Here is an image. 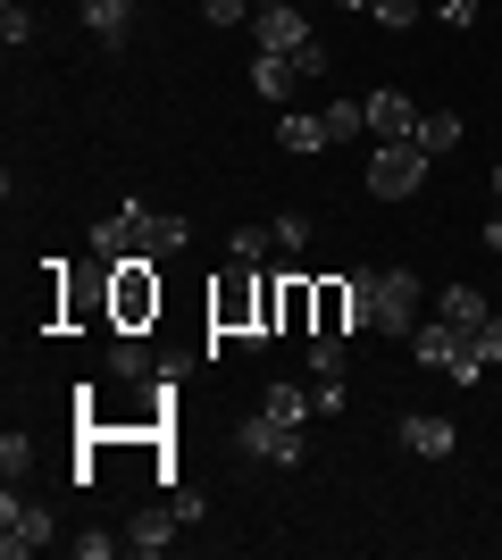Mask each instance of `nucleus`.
<instances>
[{
  "label": "nucleus",
  "instance_id": "nucleus-1",
  "mask_svg": "<svg viewBox=\"0 0 502 560\" xmlns=\"http://www.w3.org/2000/svg\"><path fill=\"white\" fill-rule=\"evenodd\" d=\"M151 318H160V277H151V259H118V268H109V327L143 335Z\"/></svg>",
  "mask_w": 502,
  "mask_h": 560
},
{
  "label": "nucleus",
  "instance_id": "nucleus-2",
  "mask_svg": "<svg viewBox=\"0 0 502 560\" xmlns=\"http://www.w3.org/2000/svg\"><path fill=\"white\" fill-rule=\"evenodd\" d=\"M210 327L218 335H243V343H268V277H226L210 293Z\"/></svg>",
  "mask_w": 502,
  "mask_h": 560
},
{
  "label": "nucleus",
  "instance_id": "nucleus-3",
  "mask_svg": "<svg viewBox=\"0 0 502 560\" xmlns=\"http://www.w3.org/2000/svg\"><path fill=\"white\" fill-rule=\"evenodd\" d=\"M410 351H419V369H444L453 385H478L486 360L469 351V335L453 327V318H428V327H410Z\"/></svg>",
  "mask_w": 502,
  "mask_h": 560
},
{
  "label": "nucleus",
  "instance_id": "nucleus-4",
  "mask_svg": "<svg viewBox=\"0 0 502 560\" xmlns=\"http://www.w3.org/2000/svg\"><path fill=\"white\" fill-rule=\"evenodd\" d=\"M43 544H59V518L34 493H17V477H9V493H0V552L25 560V552H43Z\"/></svg>",
  "mask_w": 502,
  "mask_h": 560
},
{
  "label": "nucleus",
  "instance_id": "nucleus-5",
  "mask_svg": "<svg viewBox=\"0 0 502 560\" xmlns=\"http://www.w3.org/2000/svg\"><path fill=\"white\" fill-rule=\"evenodd\" d=\"M192 243V226L176 210H151V201H126V259H176Z\"/></svg>",
  "mask_w": 502,
  "mask_h": 560
},
{
  "label": "nucleus",
  "instance_id": "nucleus-6",
  "mask_svg": "<svg viewBox=\"0 0 502 560\" xmlns=\"http://www.w3.org/2000/svg\"><path fill=\"white\" fill-rule=\"evenodd\" d=\"M419 185H428V151L419 142H377L369 151V192L377 201H410Z\"/></svg>",
  "mask_w": 502,
  "mask_h": 560
},
{
  "label": "nucleus",
  "instance_id": "nucleus-7",
  "mask_svg": "<svg viewBox=\"0 0 502 560\" xmlns=\"http://www.w3.org/2000/svg\"><path fill=\"white\" fill-rule=\"evenodd\" d=\"M192 518H201V493H167L160 511H135L126 518V552H167V544H176V527H192Z\"/></svg>",
  "mask_w": 502,
  "mask_h": 560
},
{
  "label": "nucleus",
  "instance_id": "nucleus-8",
  "mask_svg": "<svg viewBox=\"0 0 502 560\" xmlns=\"http://www.w3.org/2000/svg\"><path fill=\"white\" fill-rule=\"evenodd\" d=\"M235 452H252V460H268V468H302V427H285L277 410H252V419L235 427Z\"/></svg>",
  "mask_w": 502,
  "mask_h": 560
},
{
  "label": "nucleus",
  "instance_id": "nucleus-9",
  "mask_svg": "<svg viewBox=\"0 0 502 560\" xmlns=\"http://www.w3.org/2000/svg\"><path fill=\"white\" fill-rule=\"evenodd\" d=\"M419 327V277L410 268H377V335H402Z\"/></svg>",
  "mask_w": 502,
  "mask_h": 560
},
{
  "label": "nucleus",
  "instance_id": "nucleus-10",
  "mask_svg": "<svg viewBox=\"0 0 502 560\" xmlns=\"http://www.w3.org/2000/svg\"><path fill=\"white\" fill-rule=\"evenodd\" d=\"M318 34H311V18H302V9H260V18H252V50H277V59H302V50H311Z\"/></svg>",
  "mask_w": 502,
  "mask_h": 560
},
{
  "label": "nucleus",
  "instance_id": "nucleus-11",
  "mask_svg": "<svg viewBox=\"0 0 502 560\" xmlns=\"http://www.w3.org/2000/svg\"><path fill=\"white\" fill-rule=\"evenodd\" d=\"M402 444L419 452V460H444V452L460 444V427L444 419V410H410V419H402Z\"/></svg>",
  "mask_w": 502,
  "mask_h": 560
},
{
  "label": "nucleus",
  "instance_id": "nucleus-12",
  "mask_svg": "<svg viewBox=\"0 0 502 560\" xmlns=\"http://www.w3.org/2000/svg\"><path fill=\"white\" fill-rule=\"evenodd\" d=\"M84 9V34L101 50H126V25H135V0H75Z\"/></svg>",
  "mask_w": 502,
  "mask_h": 560
},
{
  "label": "nucleus",
  "instance_id": "nucleus-13",
  "mask_svg": "<svg viewBox=\"0 0 502 560\" xmlns=\"http://www.w3.org/2000/svg\"><path fill=\"white\" fill-rule=\"evenodd\" d=\"M410 126H419V109H410L394 84L385 93H369V135H385V142H410Z\"/></svg>",
  "mask_w": 502,
  "mask_h": 560
},
{
  "label": "nucleus",
  "instance_id": "nucleus-14",
  "mask_svg": "<svg viewBox=\"0 0 502 560\" xmlns=\"http://www.w3.org/2000/svg\"><path fill=\"white\" fill-rule=\"evenodd\" d=\"M435 318H453L460 335H478L486 318H494V310H486V293H478V284H444V293H435Z\"/></svg>",
  "mask_w": 502,
  "mask_h": 560
},
{
  "label": "nucleus",
  "instance_id": "nucleus-15",
  "mask_svg": "<svg viewBox=\"0 0 502 560\" xmlns=\"http://www.w3.org/2000/svg\"><path fill=\"white\" fill-rule=\"evenodd\" d=\"M293 84H302V68H293V59H277V50H252V93H260V101H285Z\"/></svg>",
  "mask_w": 502,
  "mask_h": 560
},
{
  "label": "nucleus",
  "instance_id": "nucleus-16",
  "mask_svg": "<svg viewBox=\"0 0 502 560\" xmlns=\"http://www.w3.org/2000/svg\"><path fill=\"white\" fill-rule=\"evenodd\" d=\"M311 335H360V327H352V284H343V277L318 284V327H311Z\"/></svg>",
  "mask_w": 502,
  "mask_h": 560
},
{
  "label": "nucleus",
  "instance_id": "nucleus-17",
  "mask_svg": "<svg viewBox=\"0 0 502 560\" xmlns=\"http://www.w3.org/2000/svg\"><path fill=\"white\" fill-rule=\"evenodd\" d=\"M277 142H285L293 160H311V151H327V117H311V109H285V126H277Z\"/></svg>",
  "mask_w": 502,
  "mask_h": 560
},
{
  "label": "nucleus",
  "instance_id": "nucleus-18",
  "mask_svg": "<svg viewBox=\"0 0 502 560\" xmlns=\"http://www.w3.org/2000/svg\"><path fill=\"white\" fill-rule=\"evenodd\" d=\"M410 142H419L428 160H444V151H460V117L453 109H428L419 126H410Z\"/></svg>",
  "mask_w": 502,
  "mask_h": 560
},
{
  "label": "nucleus",
  "instance_id": "nucleus-19",
  "mask_svg": "<svg viewBox=\"0 0 502 560\" xmlns=\"http://www.w3.org/2000/svg\"><path fill=\"white\" fill-rule=\"evenodd\" d=\"M260 410H277L285 427H302V419L318 410V401H311V385H268V394H260Z\"/></svg>",
  "mask_w": 502,
  "mask_h": 560
},
{
  "label": "nucleus",
  "instance_id": "nucleus-20",
  "mask_svg": "<svg viewBox=\"0 0 502 560\" xmlns=\"http://www.w3.org/2000/svg\"><path fill=\"white\" fill-rule=\"evenodd\" d=\"M327 142H352V135H369V101H327Z\"/></svg>",
  "mask_w": 502,
  "mask_h": 560
},
{
  "label": "nucleus",
  "instance_id": "nucleus-21",
  "mask_svg": "<svg viewBox=\"0 0 502 560\" xmlns=\"http://www.w3.org/2000/svg\"><path fill=\"white\" fill-rule=\"evenodd\" d=\"M93 259H109V268L126 259V201H118V210H109V218L93 226Z\"/></svg>",
  "mask_w": 502,
  "mask_h": 560
},
{
  "label": "nucleus",
  "instance_id": "nucleus-22",
  "mask_svg": "<svg viewBox=\"0 0 502 560\" xmlns=\"http://www.w3.org/2000/svg\"><path fill=\"white\" fill-rule=\"evenodd\" d=\"M109 369L143 385V376H151V351H143V335H118V343H109Z\"/></svg>",
  "mask_w": 502,
  "mask_h": 560
},
{
  "label": "nucleus",
  "instance_id": "nucleus-23",
  "mask_svg": "<svg viewBox=\"0 0 502 560\" xmlns=\"http://www.w3.org/2000/svg\"><path fill=\"white\" fill-rule=\"evenodd\" d=\"M226 252H235V268H252V259L277 252V226H235V243H226Z\"/></svg>",
  "mask_w": 502,
  "mask_h": 560
},
{
  "label": "nucleus",
  "instance_id": "nucleus-24",
  "mask_svg": "<svg viewBox=\"0 0 502 560\" xmlns=\"http://www.w3.org/2000/svg\"><path fill=\"white\" fill-rule=\"evenodd\" d=\"M311 401H318V410H352V394H343V369H311Z\"/></svg>",
  "mask_w": 502,
  "mask_h": 560
},
{
  "label": "nucleus",
  "instance_id": "nucleus-25",
  "mask_svg": "<svg viewBox=\"0 0 502 560\" xmlns=\"http://www.w3.org/2000/svg\"><path fill=\"white\" fill-rule=\"evenodd\" d=\"M75 544V560H109V552H126V536H109V527H84V536H68Z\"/></svg>",
  "mask_w": 502,
  "mask_h": 560
},
{
  "label": "nucleus",
  "instance_id": "nucleus-26",
  "mask_svg": "<svg viewBox=\"0 0 502 560\" xmlns=\"http://www.w3.org/2000/svg\"><path fill=\"white\" fill-rule=\"evenodd\" d=\"M0 43H9V50L34 43V9H25V0H9V9H0Z\"/></svg>",
  "mask_w": 502,
  "mask_h": 560
},
{
  "label": "nucleus",
  "instance_id": "nucleus-27",
  "mask_svg": "<svg viewBox=\"0 0 502 560\" xmlns=\"http://www.w3.org/2000/svg\"><path fill=\"white\" fill-rule=\"evenodd\" d=\"M201 18H210V25H252L260 9H252V0H201Z\"/></svg>",
  "mask_w": 502,
  "mask_h": 560
},
{
  "label": "nucleus",
  "instance_id": "nucleus-28",
  "mask_svg": "<svg viewBox=\"0 0 502 560\" xmlns=\"http://www.w3.org/2000/svg\"><path fill=\"white\" fill-rule=\"evenodd\" d=\"M369 18H377V25H394V34H402V25H419V0H369Z\"/></svg>",
  "mask_w": 502,
  "mask_h": 560
},
{
  "label": "nucleus",
  "instance_id": "nucleus-29",
  "mask_svg": "<svg viewBox=\"0 0 502 560\" xmlns=\"http://www.w3.org/2000/svg\"><path fill=\"white\" fill-rule=\"evenodd\" d=\"M469 351H478L486 369H494V360H502V310H494V318H486V327H478V335H469Z\"/></svg>",
  "mask_w": 502,
  "mask_h": 560
},
{
  "label": "nucleus",
  "instance_id": "nucleus-30",
  "mask_svg": "<svg viewBox=\"0 0 502 560\" xmlns=\"http://www.w3.org/2000/svg\"><path fill=\"white\" fill-rule=\"evenodd\" d=\"M277 252H311V218H277Z\"/></svg>",
  "mask_w": 502,
  "mask_h": 560
},
{
  "label": "nucleus",
  "instance_id": "nucleus-31",
  "mask_svg": "<svg viewBox=\"0 0 502 560\" xmlns=\"http://www.w3.org/2000/svg\"><path fill=\"white\" fill-rule=\"evenodd\" d=\"M25 460H34V444H25L17 427H9V435H0V468H9V477H17V468H25Z\"/></svg>",
  "mask_w": 502,
  "mask_h": 560
},
{
  "label": "nucleus",
  "instance_id": "nucleus-32",
  "mask_svg": "<svg viewBox=\"0 0 502 560\" xmlns=\"http://www.w3.org/2000/svg\"><path fill=\"white\" fill-rule=\"evenodd\" d=\"M311 369H343V335H311Z\"/></svg>",
  "mask_w": 502,
  "mask_h": 560
},
{
  "label": "nucleus",
  "instance_id": "nucleus-33",
  "mask_svg": "<svg viewBox=\"0 0 502 560\" xmlns=\"http://www.w3.org/2000/svg\"><path fill=\"white\" fill-rule=\"evenodd\" d=\"M494 218H502V167H494Z\"/></svg>",
  "mask_w": 502,
  "mask_h": 560
},
{
  "label": "nucleus",
  "instance_id": "nucleus-34",
  "mask_svg": "<svg viewBox=\"0 0 502 560\" xmlns=\"http://www.w3.org/2000/svg\"><path fill=\"white\" fill-rule=\"evenodd\" d=\"M252 9H285V0H252Z\"/></svg>",
  "mask_w": 502,
  "mask_h": 560
},
{
  "label": "nucleus",
  "instance_id": "nucleus-35",
  "mask_svg": "<svg viewBox=\"0 0 502 560\" xmlns=\"http://www.w3.org/2000/svg\"><path fill=\"white\" fill-rule=\"evenodd\" d=\"M343 9H369V0H343Z\"/></svg>",
  "mask_w": 502,
  "mask_h": 560
}]
</instances>
